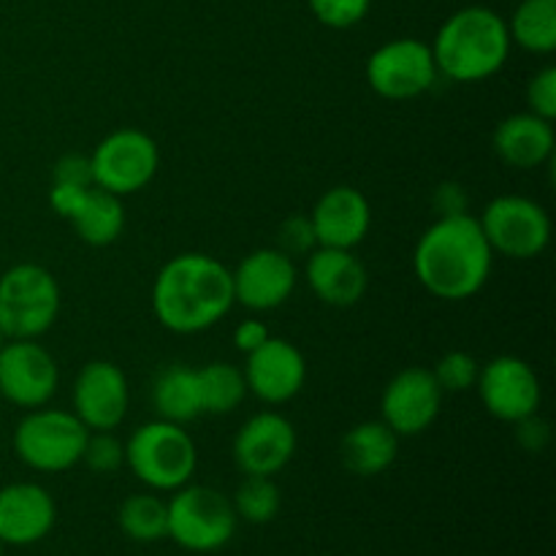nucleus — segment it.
<instances>
[{"label":"nucleus","mask_w":556,"mask_h":556,"mask_svg":"<svg viewBox=\"0 0 556 556\" xmlns=\"http://www.w3.org/2000/svg\"><path fill=\"white\" fill-rule=\"evenodd\" d=\"M231 269L215 255L179 253L152 282V313L172 334H201L233 307Z\"/></svg>","instance_id":"obj_1"},{"label":"nucleus","mask_w":556,"mask_h":556,"mask_svg":"<svg viewBox=\"0 0 556 556\" xmlns=\"http://www.w3.org/2000/svg\"><path fill=\"white\" fill-rule=\"evenodd\" d=\"M242 372L248 394H255L266 405H286L304 389L307 362L293 342L269 337L258 351L248 353Z\"/></svg>","instance_id":"obj_17"},{"label":"nucleus","mask_w":556,"mask_h":556,"mask_svg":"<svg viewBox=\"0 0 556 556\" xmlns=\"http://www.w3.org/2000/svg\"><path fill=\"white\" fill-rule=\"evenodd\" d=\"M52 182L63 185H81V188H90L92 185V168H90V155H63L54 163Z\"/></svg>","instance_id":"obj_35"},{"label":"nucleus","mask_w":556,"mask_h":556,"mask_svg":"<svg viewBox=\"0 0 556 556\" xmlns=\"http://www.w3.org/2000/svg\"><path fill=\"white\" fill-rule=\"evenodd\" d=\"M478 372H481V364L465 351L445 353L432 369L434 380L443 389V394H462V391L476 389Z\"/></svg>","instance_id":"obj_29"},{"label":"nucleus","mask_w":556,"mask_h":556,"mask_svg":"<svg viewBox=\"0 0 556 556\" xmlns=\"http://www.w3.org/2000/svg\"><path fill=\"white\" fill-rule=\"evenodd\" d=\"M117 525L134 543H157L168 538L166 500L152 492L130 494L117 510Z\"/></svg>","instance_id":"obj_27"},{"label":"nucleus","mask_w":556,"mask_h":556,"mask_svg":"<svg viewBox=\"0 0 556 556\" xmlns=\"http://www.w3.org/2000/svg\"><path fill=\"white\" fill-rule=\"evenodd\" d=\"M510 43L532 54L556 49V0H521L508 20Z\"/></svg>","instance_id":"obj_25"},{"label":"nucleus","mask_w":556,"mask_h":556,"mask_svg":"<svg viewBox=\"0 0 556 556\" xmlns=\"http://www.w3.org/2000/svg\"><path fill=\"white\" fill-rule=\"evenodd\" d=\"M152 407H155L157 418L179 424V427L204 416L195 369L185 367V364H172L163 369L152 383Z\"/></svg>","instance_id":"obj_23"},{"label":"nucleus","mask_w":556,"mask_h":556,"mask_svg":"<svg viewBox=\"0 0 556 556\" xmlns=\"http://www.w3.org/2000/svg\"><path fill=\"white\" fill-rule=\"evenodd\" d=\"M516 440H519L521 448L530 451V454H541V451L552 443V427H548V421H543L538 413H532V416L516 421Z\"/></svg>","instance_id":"obj_34"},{"label":"nucleus","mask_w":556,"mask_h":556,"mask_svg":"<svg viewBox=\"0 0 556 556\" xmlns=\"http://www.w3.org/2000/svg\"><path fill=\"white\" fill-rule=\"evenodd\" d=\"M432 47L421 38H394L367 60V81L386 101H413L438 81Z\"/></svg>","instance_id":"obj_10"},{"label":"nucleus","mask_w":556,"mask_h":556,"mask_svg":"<svg viewBox=\"0 0 556 556\" xmlns=\"http://www.w3.org/2000/svg\"><path fill=\"white\" fill-rule=\"evenodd\" d=\"M60 383L58 362L36 340H5L0 351V400L22 410L49 405Z\"/></svg>","instance_id":"obj_11"},{"label":"nucleus","mask_w":556,"mask_h":556,"mask_svg":"<svg viewBox=\"0 0 556 556\" xmlns=\"http://www.w3.org/2000/svg\"><path fill=\"white\" fill-rule=\"evenodd\" d=\"M233 302L253 313L282 307L296 291V261L277 248H261L244 255L231 271Z\"/></svg>","instance_id":"obj_15"},{"label":"nucleus","mask_w":556,"mask_h":556,"mask_svg":"<svg viewBox=\"0 0 556 556\" xmlns=\"http://www.w3.org/2000/svg\"><path fill=\"white\" fill-rule=\"evenodd\" d=\"M231 505L237 510V519L248 521V525H269L280 514L282 494L277 489L275 478L244 476L237 494H233Z\"/></svg>","instance_id":"obj_28"},{"label":"nucleus","mask_w":556,"mask_h":556,"mask_svg":"<svg viewBox=\"0 0 556 556\" xmlns=\"http://www.w3.org/2000/svg\"><path fill=\"white\" fill-rule=\"evenodd\" d=\"M58 521L52 494L38 483H9L0 489V543L33 546L41 543Z\"/></svg>","instance_id":"obj_19"},{"label":"nucleus","mask_w":556,"mask_h":556,"mask_svg":"<svg viewBox=\"0 0 556 556\" xmlns=\"http://www.w3.org/2000/svg\"><path fill=\"white\" fill-rule=\"evenodd\" d=\"M0 402H3V400H0Z\"/></svg>","instance_id":"obj_41"},{"label":"nucleus","mask_w":556,"mask_h":556,"mask_svg":"<svg viewBox=\"0 0 556 556\" xmlns=\"http://www.w3.org/2000/svg\"><path fill=\"white\" fill-rule=\"evenodd\" d=\"M90 429L71 410L36 407L14 429V451L36 472H65L81 465Z\"/></svg>","instance_id":"obj_7"},{"label":"nucleus","mask_w":556,"mask_h":556,"mask_svg":"<svg viewBox=\"0 0 556 556\" xmlns=\"http://www.w3.org/2000/svg\"><path fill=\"white\" fill-rule=\"evenodd\" d=\"M168 508V538L179 548L193 554L220 552L237 535V510L223 492L199 483H185L172 492Z\"/></svg>","instance_id":"obj_6"},{"label":"nucleus","mask_w":556,"mask_h":556,"mask_svg":"<svg viewBox=\"0 0 556 556\" xmlns=\"http://www.w3.org/2000/svg\"><path fill=\"white\" fill-rule=\"evenodd\" d=\"M443 389L432 369L407 367L389 380L380 400V421L389 424L400 438H416L434 424L443 407Z\"/></svg>","instance_id":"obj_14"},{"label":"nucleus","mask_w":556,"mask_h":556,"mask_svg":"<svg viewBox=\"0 0 556 556\" xmlns=\"http://www.w3.org/2000/svg\"><path fill=\"white\" fill-rule=\"evenodd\" d=\"M483 237L494 255L532 261L546 253L552 242V217L527 195H497L478 217Z\"/></svg>","instance_id":"obj_8"},{"label":"nucleus","mask_w":556,"mask_h":556,"mask_svg":"<svg viewBox=\"0 0 556 556\" xmlns=\"http://www.w3.org/2000/svg\"><path fill=\"white\" fill-rule=\"evenodd\" d=\"M68 223L81 242L92 244V248H106V244L117 242L125 228L123 199L92 185Z\"/></svg>","instance_id":"obj_24"},{"label":"nucleus","mask_w":556,"mask_h":556,"mask_svg":"<svg viewBox=\"0 0 556 556\" xmlns=\"http://www.w3.org/2000/svg\"><path fill=\"white\" fill-rule=\"evenodd\" d=\"M309 223H313L318 248L353 250L367 239L372 210L362 190L351 185H337L315 201Z\"/></svg>","instance_id":"obj_18"},{"label":"nucleus","mask_w":556,"mask_h":556,"mask_svg":"<svg viewBox=\"0 0 556 556\" xmlns=\"http://www.w3.org/2000/svg\"><path fill=\"white\" fill-rule=\"evenodd\" d=\"M60 315V286L38 264H16L0 275V331L5 340H38Z\"/></svg>","instance_id":"obj_5"},{"label":"nucleus","mask_w":556,"mask_h":556,"mask_svg":"<svg viewBox=\"0 0 556 556\" xmlns=\"http://www.w3.org/2000/svg\"><path fill=\"white\" fill-rule=\"evenodd\" d=\"M195 380H199L204 416H228L248 396L244 372L239 367H231L228 362L204 364V367L195 369Z\"/></svg>","instance_id":"obj_26"},{"label":"nucleus","mask_w":556,"mask_h":556,"mask_svg":"<svg viewBox=\"0 0 556 556\" xmlns=\"http://www.w3.org/2000/svg\"><path fill=\"white\" fill-rule=\"evenodd\" d=\"M432 204L438 210L440 217H448V215H465L467 212V195L465 188L456 182H443L432 195Z\"/></svg>","instance_id":"obj_37"},{"label":"nucleus","mask_w":556,"mask_h":556,"mask_svg":"<svg viewBox=\"0 0 556 556\" xmlns=\"http://www.w3.org/2000/svg\"><path fill=\"white\" fill-rule=\"evenodd\" d=\"M92 188V185H90ZM90 188H81V185H63V182H52L49 188V206H52L54 215H60L63 220H71L74 212L79 210L81 199Z\"/></svg>","instance_id":"obj_36"},{"label":"nucleus","mask_w":556,"mask_h":556,"mask_svg":"<svg viewBox=\"0 0 556 556\" xmlns=\"http://www.w3.org/2000/svg\"><path fill=\"white\" fill-rule=\"evenodd\" d=\"M0 556H3V543H0Z\"/></svg>","instance_id":"obj_40"},{"label":"nucleus","mask_w":556,"mask_h":556,"mask_svg":"<svg viewBox=\"0 0 556 556\" xmlns=\"http://www.w3.org/2000/svg\"><path fill=\"white\" fill-rule=\"evenodd\" d=\"M315 248H318V239H315L309 215H293L282 223L280 233H277V250L296 261L299 255L307 258Z\"/></svg>","instance_id":"obj_32"},{"label":"nucleus","mask_w":556,"mask_h":556,"mask_svg":"<svg viewBox=\"0 0 556 556\" xmlns=\"http://www.w3.org/2000/svg\"><path fill=\"white\" fill-rule=\"evenodd\" d=\"M81 465L98 476H112L125 465V443L114 432H90L81 454Z\"/></svg>","instance_id":"obj_30"},{"label":"nucleus","mask_w":556,"mask_h":556,"mask_svg":"<svg viewBox=\"0 0 556 556\" xmlns=\"http://www.w3.org/2000/svg\"><path fill=\"white\" fill-rule=\"evenodd\" d=\"M396 454H400V434L386 421L356 424L340 440V459L353 476H380L394 465Z\"/></svg>","instance_id":"obj_22"},{"label":"nucleus","mask_w":556,"mask_h":556,"mask_svg":"<svg viewBox=\"0 0 556 556\" xmlns=\"http://www.w3.org/2000/svg\"><path fill=\"white\" fill-rule=\"evenodd\" d=\"M269 337H271L269 326L261 324V320H253V318L242 320V324L237 326V331H233V342H237V348L244 353V356L253 351H258V348L264 345Z\"/></svg>","instance_id":"obj_38"},{"label":"nucleus","mask_w":556,"mask_h":556,"mask_svg":"<svg viewBox=\"0 0 556 556\" xmlns=\"http://www.w3.org/2000/svg\"><path fill=\"white\" fill-rule=\"evenodd\" d=\"M494 253L483 237L478 217H438L421 233L413 253V271L432 296L462 302L483 291L492 277Z\"/></svg>","instance_id":"obj_2"},{"label":"nucleus","mask_w":556,"mask_h":556,"mask_svg":"<svg viewBox=\"0 0 556 556\" xmlns=\"http://www.w3.org/2000/svg\"><path fill=\"white\" fill-rule=\"evenodd\" d=\"M494 155L510 168L530 172L552 161L556 136L552 119H543L532 112H519L505 117L492 136Z\"/></svg>","instance_id":"obj_21"},{"label":"nucleus","mask_w":556,"mask_h":556,"mask_svg":"<svg viewBox=\"0 0 556 556\" xmlns=\"http://www.w3.org/2000/svg\"><path fill=\"white\" fill-rule=\"evenodd\" d=\"M307 3L320 25L331 30H348L369 14L372 0H307Z\"/></svg>","instance_id":"obj_31"},{"label":"nucleus","mask_w":556,"mask_h":556,"mask_svg":"<svg viewBox=\"0 0 556 556\" xmlns=\"http://www.w3.org/2000/svg\"><path fill=\"white\" fill-rule=\"evenodd\" d=\"M125 465L152 492H177L199 467V451L188 429L172 421L141 424L125 443Z\"/></svg>","instance_id":"obj_4"},{"label":"nucleus","mask_w":556,"mask_h":556,"mask_svg":"<svg viewBox=\"0 0 556 556\" xmlns=\"http://www.w3.org/2000/svg\"><path fill=\"white\" fill-rule=\"evenodd\" d=\"M293 456H296V429L282 413H255L233 438V462L244 476L275 478L291 465Z\"/></svg>","instance_id":"obj_16"},{"label":"nucleus","mask_w":556,"mask_h":556,"mask_svg":"<svg viewBox=\"0 0 556 556\" xmlns=\"http://www.w3.org/2000/svg\"><path fill=\"white\" fill-rule=\"evenodd\" d=\"M161 166V152L152 136L136 128H119L109 134L90 152L92 185L114 195H130L144 190Z\"/></svg>","instance_id":"obj_9"},{"label":"nucleus","mask_w":556,"mask_h":556,"mask_svg":"<svg viewBox=\"0 0 556 556\" xmlns=\"http://www.w3.org/2000/svg\"><path fill=\"white\" fill-rule=\"evenodd\" d=\"M3 345H5V334H3V331H0V351H3Z\"/></svg>","instance_id":"obj_39"},{"label":"nucleus","mask_w":556,"mask_h":556,"mask_svg":"<svg viewBox=\"0 0 556 556\" xmlns=\"http://www.w3.org/2000/svg\"><path fill=\"white\" fill-rule=\"evenodd\" d=\"M476 389L489 416L505 424H516L538 413L543 400L541 378L519 356H497L483 364Z\"/></svg>","instance_id":"obj_12"},{"label":"nucleus","mask_w":556,"mask_h":556,"mask_svg":"<svg viewBox=\"0 0 556 556\" xmlns=\"http://www.w3.org/2000/svg\"><path fill=\"white\" fill-rule=\"evenodd\" d=\"M527 106L543 119H556V68L546 65L527 85Z\"/></svg>","instance_id":"obj_33"},{"label":"nucleus","mask_w":556,"mask_h":556,"mask_svg":"<svg viewBox=\"0 0 556 556\" xmlns=\"http://www.w3.org/2000/svg\"><path fill=\"white\" fill-rule=\"evenodd\" d=\"M438 74L462 85L489 79L510 54L508 22L486 5H465L440 25L434 43Z\"/></svg>","instance_id":"obj_3"},{"label":"nucleus","mask_w":556,"mask_h":556,"mask_svg":"<svg viewBox=\"0 0 556 556\" xmlns=\"http://www.w3.org/2000/svg\"><path fill=\"white\" fill-rule=\"evenodd\" d=\"M309 291L329 307H353L364 299L369 286L367 266L353 250L315 248L304 264Z\"/></svg>","instance_id":"obj_20"},{"label":"nucleus","mask_w":556,"mask_h":556,"mask_svg":"<svg viewBox=\"0 0 556 556\" xmlns=\"http://www.w3.org/2000/svg\"><path fill=\"white\" fill-rule=\"evenodd\" d=\"M74 416L90 432H114L128 416L130 389L123 369L112 362H87L79 369L71 391Z\"/></svg>","instance_id":"obj_13"}]
</instances>
